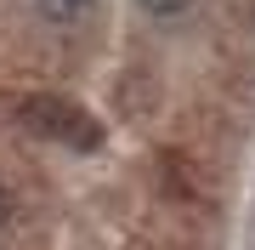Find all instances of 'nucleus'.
<instances>
[{
	"instance_id": "2",
	"label": "nucleus",
	"mask_w": 255,
	"mask_h": 250,
	"mask_svg": "<svg viewBox=\"0 0 255 250\" xmlns=\"http://www.w3.org/2000/svg\"><path fill=\"white\" fill-rule=\"evenodd\" d=\"M142 11H153V17H176V11H187L193 0H136Z\"/></svg>"
},
{
	"instance_id": "3",
	"label": "nucleus",
	"mask_w": 255,
	"mask_h": 250,
	"mask_svg": "<svg viewBox=\"0 0 255 250\" xmlns=\"http://www.w3.org/2000/svg\"><path fill=\"white\" fill-rule=\"evenodd\" d=\"M6 216H11V199H6V188H0V228H6Z\"/></svg>"
},
{
	"instance_id": "1",
	"label": "nucleus",
	"mask_w": 255,
	"mask_h": 250,
	"mask_svg": "<svg viewBox=\"0 0 255 250\" xmlns=\"http://www.w3.org/2000/svg\"><path fill=\"white\" fill-rule=\"evenodd\" d=\"M91 6H97V0H34V11H40L46 23H57V28L85 23V17H91Z\"/></svg>"
}]
</instances>
